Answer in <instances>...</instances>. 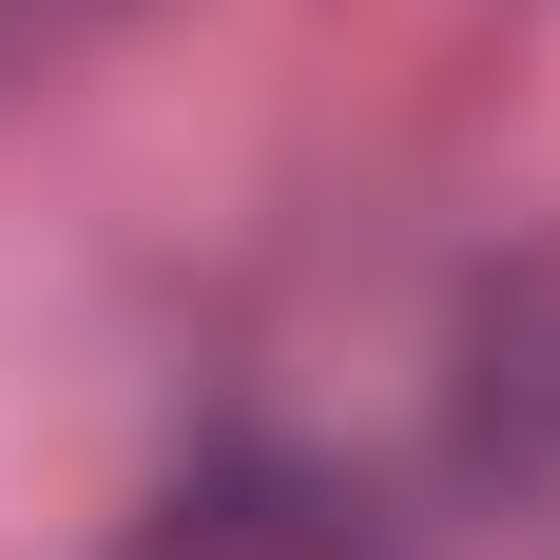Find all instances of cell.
<instances>
[{"label": "cell", "mask_w": 560, "mask_h": 560, "mask_svg": "<svg viewBox=\"0 0 560 560\" xmlns=\"http://www.w3.org/2000/svg\"><path fill=\"white\" fill-rule=\"evenodd\" d=\"M464 483L560 503V252H503L464 310Z\"/></svg>", "instance_id": "cell-1"}]
</instances>
